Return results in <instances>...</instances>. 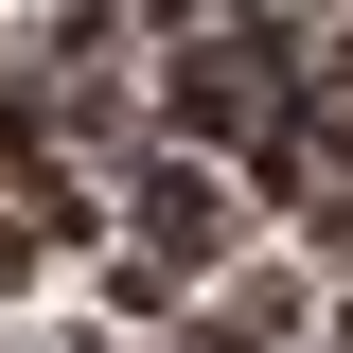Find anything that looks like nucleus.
I'll return each mask as SVG.
<instances>
[{"instance_id":"f03ea898","label":"nucleus","mask_w":353,"mask_h":353,"mask_svg":"<svg viewBox=\"0 0 353 353\" xmlns=\"http://www.w3.org/2000/svg\"><path fill=\"white\" fill-rule=\"evenodd\" d=\"M36 353H106V336H88V318H53V336H36Z\"/></svg>"},{"instance_id":"f257e3e1","label":"nucleus","mask_w":353,"mask_h":353,"mask_svg":"<svg viewBox=\"0 0 353 353\" xmlns=\"http://www.w3.org/2000/svg\"><path fill=\"white\" fill-rule=\"evenodd\" d=\"M18 283H36V230H18V212H0V301H18Z\"/></svg>"}]
</instances>
